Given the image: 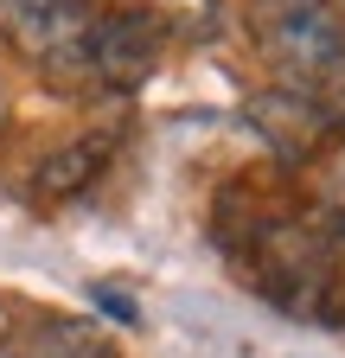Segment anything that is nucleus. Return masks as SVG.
Returning <instances> with one entry per match:
<instances>
[{
	"mask_svg": "<svg viewBox=\"0 0 345 358\" xmlns=\"http://www.w3.org/2000/svg\"><path fill=\"white\" fill-rule=\"evenodd\" d=\"M26 358H115V345L90 320H45V327L32 333Z\"/></svg>",
	"mask_w": 345,
	"mask_h": 358,
	"instance_id": "nucleus-6",
	"label": "nucleus"
},
{
	"mask_svg": "<svg viewBox=\"0 0 345 358\" xmlns=\"http://www.w3.org/2000/svg\"><path fill=\"white\" fill-rule=\"evenodd\" d=\"M115 154V134H83V141H71L64 154H52L45 166H38V199H77L83 186H96L103 160Z\"/></svg>",
	"mask_w": 345,
	"mask_h": 358,
	"instance_id": "nucleus-5",
	"label": "nucleus"
},
{
	"mask_svg": "<svg viewBox=\"0 0 345 358\" xmlns=\"http://www.w3.org/2000/svg\"><path fill=\"white\" fill-rule=\"evenodd\" d=\"M141 13L160 32L179 38H218V0H141Z\"/></svg>",
	"mask_w": 345,
	"mask_h": 358,
	"instance_id": "nucleus-7",
	"label": "nucleus"
},
{
	"mask_svg": "<svg viewBox=\"0 0 345 358\" xmlns=\"http://www.w3.org/2000/svg\"><path fill=\"white\" fill-rule=\"evenodd\" d=\"M160 45H166V32H160L141 7L109 13V20H96V32H90V77H103L109 90H141V83L160 71Z\"/></svg>",
	"mask_w": 345,
	"mask_h": 358,
	"instance_id": "nucleus-4",
	"label": "nucleus"
},
{
	"mask_svg": "<svg viewBox=\"0 0 345 358\" xmlns=\"http://www.w3.org/2000/svg\"><path fill=\"white\" fill-rule=\"evenodd\" d=\"M90 301H96V307L109 313V320H122V327H141V307H135V301H128L122 288H109V282H96V288H90Z\"/></svg>",
	"mask_w": 345,
	"mask_h": 358,
	"instance_id": "nucleus-8",
	"label": "nucleus"
},
{
	"mask_svg": "<svg viewBox=\"0 0 345 358\" xmlns=\"http://www.w3.org/2000/svg\"><path fill=\"white\" fill-rule=\"evenodd\" d=\"M320 103H326V115H332V128H345V71L320 90Z\"/></svg>",
	"mask_w": 345,
	"mask_h": 358,
	"instance_id": "nucleus-9",
	"label": "nucleus"
},
{
	"mask_svg": "<svg viewBox=\"0 0 345 358\" xmlns=\"http://www.w3.org/2000/svg\"><path fill=\"white\" fill-rule=\"evenodd\" d=\"M90 0H0V38L45 71H90Z\"/></svg>",
	"mask_w": 345,
	"mask_h": 358,
	"instance_id": "nucleus-3",
	"label": "nucleus"
},
{
	"mask_svg": "<svg viewBox=\"0 0 345 358\" xmlns=\"http://www.w3.org/2000/svg\"><path fill=\"white\" fill-rule=\"evenodd\" d=\"M249 45L281 77V90H320L345 71V20L332 0H249Z\"/></svg>",
	"mask_w": 345,
	"mask_h": 358,
	"instance_id": "nucleus-2",
	"label": "nucleus"
},
{
	"mask_svg": "<svg viewBox=\"0 0 345 358\" xmlns=\"http://www.w3.org/2000/svg\"><path fill=\"white\" fill-rule=\"evenodd\" d=\"M230 192L249 199V211L243 224H218V243L237 256L249 288L294 320L345 327V211L339 205H320V211L263 205L243 179Z\"/></svg>",
	"mask_w": 345,
	"mask_h": 358,
	"instance_id": "nucleus-1",
	"label": "nucleus"
}]
</instances>
